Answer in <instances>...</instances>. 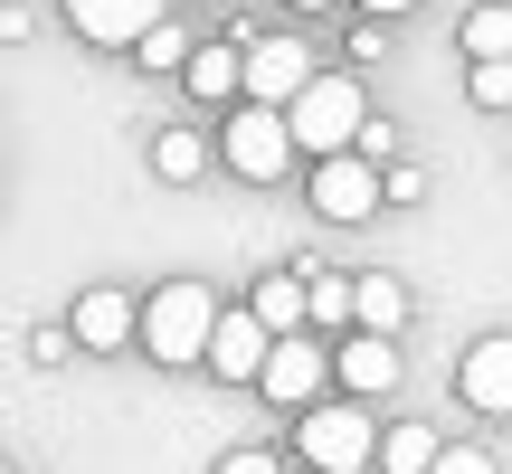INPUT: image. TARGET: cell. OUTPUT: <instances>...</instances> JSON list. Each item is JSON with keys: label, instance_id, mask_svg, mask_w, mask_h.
I'll list each match as a JSON object with an SVG mask.
<instances>
[{"label": "cell", "instance_id": "6da1fadb", "mask_svg": "<svg viewBox=\"0 0 512 474\" xmlns=\"http://www.w3.org/2000/svg\"><path fill=\"white\" fill-rule=\"evenodd\" d=\"M209 342H219V294L200 285V275H181V285H162L143 304V351L162 370H190V361H209Z\"/></svg>", "mask_w": 512, "mask_h": 474}, {"label": "cell", "instance_id": "7a4b0ae2", "mask_svg": "<svg viewBox=\"0 0 512 474\" xmlns=\"http://www.w3.org/2000/svg\"><path fill=\"white\" fill-rule=\"evenodd\" d=\"M294 143L313 152V162H342V152H361V133H370V95H361V76H313L304 95H294Z\"/></svg>", "mask_w": 512, "mask_h": 474}, {"label": "cell", "instance_id": "3957f363", "mask_svg": "<svg viewBox=\"0 0 512 474\" xmlns=\"http://www.w3.org/2000/svg\"><path fill=\"white\" fill-rule=\"evenodd\" d=\"M380 437H389V427H370V399L304 408V465L313 474H370V465H380Z\"/></svg>", "mask_w": 512, "mask_h": 474}, {"label": "cell", "instance_id": "277c9868", "mask_svg": "<svg viewBox=\"0 0 512 474\" xmlns=\"http://www.w3.org/2000/svg\"><path fill=\"white\" fill-rule=\"evenodd\" d=\"M219 152H228V171H238V181H285V162L304 143H294V124L275 105H238L228 114V133H219Z\"/></svg>", "mask_w": 512, "mask_h": 474}, {"label": "cell", "instance_id": "5b68a950", "mask_svg": "<svg viewBox=\"0 0 512 474\" xmlns=\"http://www.w3.org/2000/svg\"><path fill=\"white\" fill-rule=\"evenodd\" d=\"M380 200H389V171H380V162H361V152H342V162H313V209H323L332 228H361Z\"/></svg>", "mask_w": 512, "mask_h": 474}, {"label": "cell", "instance_id": "8992f818", "mask_svg": "<svg viewBox=\"0 0 512 474\" xmlns=\"http://www.w3.org/2000/svg\"><path fill=\"white\" fill-rule=\"evenodd\" d=\"M313 86V57L294 48V38H247V105H275L294 114V95Z\"/></svg>", "mask_w": 512, "mask_h": 474}, {"label": "cell", "instance_id": "52a82bcc", "mask_svg": "<svg viewBox=\"0 0 512 474\" xmlns=\"http://www.w3.org/2000/svg\"><path fill=\"white\" fill-rule=\"evenodd\" d=\"M323 380H332V351H313L304 332H294V342H275V361H266V399L275 408H323Z\"/></svg>", "mask_w": 512, "mask_h": 474}, {"label": "cell", "instance_id": "ba28073f", "mask_svg": "<svg viewBox=\"0 0 512 474\" xmlns=\"http://www.w3.org/2000/svg\"><path fill=\"white\" fill-rule=\"evenodd\" d=\"M67 19L95 48H143V38L162 29V0H67Z\"/></svg>", "mask_w": 512, "mask_h": 474}, {"label": "cell", "instance_id": "9c48e42d", "mask_svg": "<svg viewBox=\"0 0 512 474\" xmlns=\"http://www.w3.org/2000/svg\"><path fill=\"white\" fill-rule=\"evenodd\" d=\"M332 380H342L351 399H389V389H399V342H389V332H351V342L332 351Z\"/></svg>", "mask_w": 512, "mask_h": 474}, {"label": "cell", "instance_id": "30bf717a", "mask_svg": "<svg viewBox=\"0 0 512 474\" xmlns=\"http://www.w3.org/2000/svg\"><path fill=\"white\" fill-rule=\"evenodd\" d=\"M67 332H76V351H124L133 332H143V313H133V294H114V285H95V294H76V313H67Z\"/></svg>", "mask_w": 512, "mask_h": 474}, {"label": "cell", "instance_id": "8fae6325", "mask_svg": "<svg viewBox=\"0 0 512 474\" xmlns=\"http://www.w3.org/2000/svg\"><path fill=\"white\" fill-rule=\"evenodd\" d=\"M456 389H465V408H484V418H512V332H494V342L465 351Z\"/></svg>", "mask_w": 512, "mask_h": 474}, {"label": "cell", "instance_id": "7c38bea8", "mask_svg": "<svg viewBox=\"0 0 512 474\" xmlns=\"http://www.w3.org/2000/svg\"><path fill=\"white\" fill-rule=\"evenodd\" d=\"M275 361V332L256 323V313H219V342H209V370L219 380H266Z\"/></svg>", "mask_w": 512, "mask_h": 474}, {"label": "cell", "instance_id": "4fadbf2b", "mask_svg": "<svg viewBox=\"0 0 512 474\" xmlns=\"http://www.w3.org/2000/svg\"><path fill=\"white\" fill-rule=\"evenodd\" d=\"M247 313H256V323L275 332V342H294V332L313 323V275H285V266H275V275H256Z\"/></svg>", "mask_w": 512, "mask_h": 474}, {"label": "cell", "instance_id": "5bb4252c", "mask_svg": "<svg viewBox=\"0 0 512 474\" xmlns=\"http://www.w3.org/2000/svg\"><path fill=\"white\" fill-rule=\"evenodd\" d=\"M181 86L200 95V105H209V95H247V48H219V38H200V57L181 67Z\"/></svg>", "mask_w": 512, "mask_h": 474}, {"label": "cell", "instance_id": "9a60e30c", "mask_svg": "<svg viewBox=\"0 0 512 474\" xmlns=\"http://www.w3.org/2000/svg\"><path fill=\"white\" fill-rule=\"evenodd\" d=\"M465 57H475V67H512V10L503 0L465 10Z\"/></svg>", "mask_w": 512, "mask_h": 474}, {"label": "cell", "instance_id": "2e32d148", "mask_svg": "<svg viewBox=\"0 0 512 474\" xmlns=\"http://www.w3.org/2000/svg\"><path fill=\"white\" fill-rule=\"evenodd\" d=\"M437 427H389L380 437V474H437Z\"/></svg>", "mask_w": 512, "mask_h": 474}, {"label": "cell", "instance_id": "e0dca14e", "mask_svg": "<svg viewBox=\"0 0 512 474\" xmlns=\"http://www.w3.org/2000/svg\"><path fill=\"white\" fill-rule=\"evenodd\" d=\"M399 323H408V285L399 275H361V332H389L399 342Z\"/></svg>", "mask_w": 512, "mask_h": 474}, {"label": "cell", "instance_id": "ac0fdd59", "mask_svg": "<svg viewBox=\"0 0 512 474\" xmlns=\"http://www.w3.org/2000/svg\"><path fill=\"white\" fill-rule=\"evenodd\" d=\"M152 171H162V181H200V171H209V143L190 124H171L162 143H152Z\"/></svg>", "mask_w": 512, "mask_h": 474}, {"label": "cell", "instance_id": "d6986e66", "mask_svg": "<svg viewBox=\"0 0 512 474\" xmlns=\"http://www.w3.org/2000/svg\"><path fill=\"white\" fill-rule=\"evenodd\" d=\"M133 57H143V67H190V57H200V48H190V38H181V29H171V19H162V29H152V38H143V48H133Z\"/></svg>", "mask_w": 512, "mask_h": 474}, {"label": "cell", "instance_id": "ffe728a7", "mask_svg": "<svg viewBox=\"0 0 512 474\" xmlns=\"http://www.w3.org/2000/svg\"><path fill=\"white\" fill-rule=\"evenodd\" d=\"M465 95H475L484 114H512V67H475V86H465Z\"/></svg>", "mask_w": 512, "mask_h": 474}, {"label": "cell", "instance_id": "44dd1931", "mask_svg": "<svg viewBox=\"0 0 512 474\" xmlns=\"http://www.w3.org/2000/svg\"><path fill=\"white\" fill-rule=\"evenodd\" d=\"M437 474H494V456H484V446H446Z\"/></svg>", "mask_w": 512, "mask_h": 474}, {"label": "cell", "instance_id": "7402d4cb", "mask_svg": "<svg viewBox=\"0 0 512 474\" xmlns=\"http://www.w3.org/2000/svg\"><path fill=\"white\" fill-rule=\"evenodd\" d=\"M209 474H285V465H275L266 446H238V456H228V465H209Z\"/></svg>", "mask_w": 512, "mask_h": 474}, {"label": "cell", "instance_id": "603a6c76", "mask_svg": "<svg viewBox=\"0 0 512 474\" xmlns=\"http://www.w3.org/2000/svg\"><path fill=\"white\" fill-rule=\"evenodd\" d=\"M361 10H370V19H399V10H418V0H361Z\"/></svg>", "mask_w": 512, "mask_h": 474}, {"label": "cell", "instance_id": "cb8c5ba5", "mask_svg": "<svg viewBox=\"0 0 512 474\" xmlns=\"http://www.w3.org/2000/svg\"><path fill=\"white\" fill-rule=\"evenodd\" d=\"M294 10H332V0H294Z\"/></svg>", "mask_w": 512, "mask_h": 474}]
</instances>
